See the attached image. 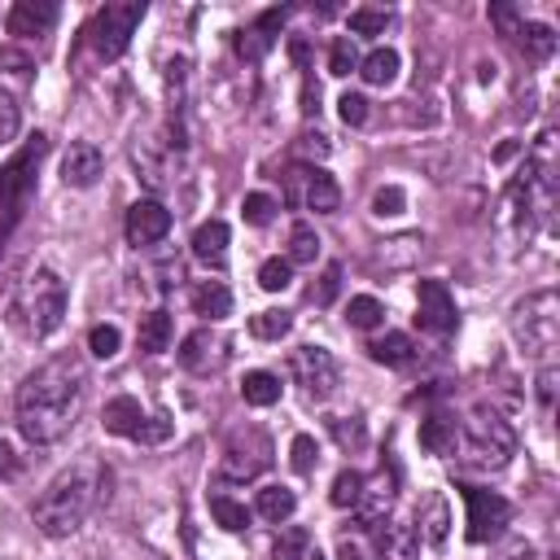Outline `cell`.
Listing matches in <instances>:
<instances>
[{
  "label": "cell",
  "instance_id": "obj_35",
  "mask_svg": "<svg viewBox=\"0 0 560 560\" xmlns=\"http://www.w3.org/2000/svg\"><path fill=\"white\" fill-rule=\"evenodd\" d=\"M328 429H332V438H337V446H341V451H359V446L368 442V429H363V420H359V416H332V420H328Z\"/></svg>",
  "mask_w": 560,
  "mask_h": 560
},
{
  "label": "cell",
  "instance_id": "obj_40",
  "mask_svg": "<svg viewBox=\"0 0 560 560\" xmlns=\"http://www.w3.org/2000/svg\"><path fill=\"white\" fill-rule=\"evenodd\" d=\"M289 464H293V472H315V464H319V446H315V438L311 433H298L293 438V446H289Z\"/></svg>",
  "mask_w": 560,
  "mask_h": 560
},
{
  "label": "cell",
  "instance_id": "obj_9",
  "mask_svg": "<svg viewBox=\"0 0 560 560\" xmlns=\"http://www.w3.org/2000/svg\"><path fill=\"white\" fill-rule=\"evenodd\" d=\"M289 372H293V381L302 385V394L311 402L332 398L337 385H341V368H337V359L324 346H298L293 359H289Z\"/></svg>",
  "mask_w": 560,
  "mask_h": 560
},
{
  "label": "cell",
  "instance_id": "obj_10",
  "mask_svg": "<svg viewBox=\"0 0 560 560\" xmlns=\"http://www.w3.org/2000/svg\"><path fill=\"white\" fill-rule=\"evenodd\" d=\"M267 464H271V442H267V433L254 429V424H245L241 433L228 438L223 459H219V472H223L228 481H254Z\"/></svg>",
  "mask_w": 560,
  "mask_h": 560
},
{
  "label": "cell",
  "instance_id": "obj_14",
  "mask_svg": "<svg viewBox=\"0 0 560 560\" xmlns=\"http://www.w3.org/2000/svg\"><path fill=\"white\" fill-rule=\"evenodd\" d=\"M228 363V341L214 332V328H197L179 341V368L192 372V376H210Z\"/></svg>",
  "mask_w": 560,
  "mask_h": 560
},
{
  "label": "cell",
  "instance_id": "obj_48",
  "mask_svg": "<svg viewBox=\"0 0 560 560\" xmlns=\"http://www.w3.org/2000/svg\"><path fill=\"white\" fill-rule=\"evenodd\" d=\"M0 70H9L13 79H31L35 61H31L26 52H18V48H0Z\"/></svg>",
  "mask_w": 560,
  "mask_h": 560
},
{
  "label": "cell",
  "instance_id": "obj_38",
  "mask_svg": "<svg viewBox=\"0 0 560 560\" xmlns=\"http://www.w3.org/2000/svg\"><path fill=\"white\" fill-rule=\"evenodd\" d=\"M306 547H311V534H306L302 525H289V529H280V538H276L271 556H276V560H302V556H306Z\"/></svg>",
  "mask_w": 560,
  "mask_h": 560
},
{
  "label": "cell",
  "instance_id": "obj_12",
  "mask_svg": "<svg viewBox=\"0 0 560 560\" xmlns=\"http://www.w3.org/2000/svg\"><path fill=\"white\" fill-rule=\"evenodd\" d=\"M289 201H302L315 214H337L341 188H337V179L324 166H302V171L289 175Z\"/></svg>",
  "mask_w": 560,
  "mask_h": 560
},
{
  "label": "cell",
  "instance_id": "obj_46",
  "mask_svg": "<svg viewBox=\"0 0 560 560\" xmlns=\"http://www.w3.org/2000/svg\"><path fill=\"white\" fill-rule=\"evenodd\" d=\"M337 114H341L346 127H363V122H368V96H359V92H341Z\"/></svg>",
  "mask_w": 560,
  "mask_h": 560
},
{
  "label": "cell",
  "instance_id": "obj_41",
  "mask_svg": "<svg viewBox=\"0 0 560 560\" xmlns=\"http://www.w3.org/2000/svg\"><path fill=\"white\" fill-rule=\"evenodd\" d=\"M385 26H389L385 9H354L350 13V39L354 35H385Z\"/></svg>",
  "mask_w": 560,
  "mask_h": 560
},
{
  "label": "cell",
  "instance_id": "obj_18",
  "mask_svg": "<svg viewBox=\"0 0 560 560\" xmlns=\"http://www.w3.org/2000/svg\"><path fill=\"white\" fill-rule=\"evenodd\" d=\"M280 26H284V9H267L249 31H236V57L241 61H262L271 52Z\"/></svg>",
  "mask_w": 560,
  "mask_h": 560
},
{
  "label": "cell",
  "instance_id": "obj_47",
  "mask_svg": "<svg viewBox=\"0 0 560 560\" xmlns=\"http://www.w3.org/2000/svg\"><path fill=\"white\" fill-rule=\"evenodd\" d=\"M337 293H341V267H337V262H328V267H324V276H319V284L311 289V302H315V306H328Z\"/></svg>",
  "mask_w": 560,
  "mask_h": 560
},
{
  "label": "cell",
  "instance_id": "obj_16",
  "mask_svg": "<svg viewBox=\"0 0 560 560\" xmlns=\"http://www.w3.org/2000/svg\"><path fill=\"white\" fill-rule=\"evenodd\" d=\"M166 232H171V210H166L162 201L144 197V201H136V206L127 210V241H131L136 249L158 245Z\"/></svg>",
  "mask_w": 560,
  "mask_h": 560
},
{
  "label": "cell",
  "instance_id": "obj_36",
  "mask_svg": "<svg viewBox=\"0 0 560 560\" xmlns=\"http://www.w3.org/2000/svg\"><path fill=\"white\" fill-rule=\"evenodd\" d=\"M359 494H363V472H354V468H341L337 477H332V508H354L359 503Z\"/></svg>",
  "mask_w": 560,
  "mask_h": 560
},
{
  "label": "cell",
  "instance_id": "obj_17",
  "mask_svg": "<svg viewBox=\"0 0 560 560\" xmlns=\"http://www.w3.org/2000/svg\"><path fill=\"white\" fill-rule=\"evenodd\" d=\"M368 534H372V547H376L381 560H416V551H420V534H416L411 521H389L385 516Z\"/></svg>",
  "mask_w": 560,
  "mask_h": 560
},
{
  "label": "cell",
  "instance_id": "obj_4",
  "mask_svg": "<svg viewBox=\"0 0 560 560\" xmlns=\"http://www.w3.org/2000/svg\"><path fill=\"white\" fill-rule=\"evenodd\" d=\"M512 455H516V429L490 402H477L468 411V429H464V459L481 472H494Z\"/></svg>",
  "mask_w": 560,
  "mask_h": 560
},
{
  "label": "cell",
  "instance_id": "obj_8",
  "mask_svg": "<svg viewBox=\"0 0 560 560\" xmlns=\"http://www.w3.org/2000/svg\"><path fill=\"white\" fill-rule=\"evenodd\" d=\"M101 424H105V433H118V438H131V442H149V446L166 442L171 429H175L166 416H144L140 398H131V394L109 398L105 411H101Z\"/></svg>",
  "mask_w": 560,
  "mask_h": 560
},
{
  "label": "cell",
  "instance_id": "obj_3",
  "mask_svg": "<svg viewBox=\"0 0 560 560\" xmlns=\"http://www.w3.org/2000/svg\"><path fill=\"white\" fill-rule=\"evenodd\" d=\"M66 319V280L52 267H35L18 280L9 298V324L26 337H48Z\"/></svg>",
  "mask_w": 560,
  "mask_h": 560
},
{
  "label": "cell",
  "instance_id": "obj_23",
  "mask_svg": "<svg viewBox=\"0 0 560 560\" xmlns=\"http://www.w3.org/2000/svg\"><path fill=\"white\" fill-rule=\"evenodd\" d=\"M192 311H197L201 319H210V324L228 319V315H232V293H228V284H223V280H201V284L192 289Z\"/></svg>",
  "mask_w": 560,
  "mask_h": 560
},
{
  "label": "cell",
  "instance_id": "obj_45",
  "mask_svg": "<svg viewBox=\"0 0 560 560\" xmlns=\"http://www.w3.org/2000/svg\"><path fill=\"white\" fill-rule=\"evenodd\" d=\"M18 127H22V109H18L13 92H9V88H0V144H13Z\"/></svg>",
  "mask_w": 560,
  "mask_h": 560
},
{
  "label": "cell",
  "instance_id": "obj_15",
  "mask_svg": "<svg viewBox=\"0 0 560 560\" xmlns=\"http://www.w3.org/2000/svg\"><path fill=\"white\" fill-rule=\"evenodd\" d=\"M394 494H398V477H394V468H385V464H381L372 481L363 477V494H359V503H354L359 525H363V529L381 525V521L389 516V508H394Z\"/></svg>",
  "mask_w": 560,
  "mask_h": 560
},
{
  "label": "cell",
  "instance_id": "obj_1",
  "mask_svg": "<svg viewBox=\"0 0 560 560\" xmlns=\"http://www.w3.org/2000/svg\"><path fill=\"white\" fill-rule=\"evenodd\" d=\"M88 398V368L79 354H52L18 385V429L31 446L61 442Z\"/></svg>",
  "mask_w": 560,
  "mask_h": 560
},
{
  "label": "cell",
  "instance_id": "obj_19",
  "mask_svg": "<svg viewBox=\"0 0 560 560\" xmlns=\"http://www.w3.org/2000/svg\"><path fill=\"white\" fill-rule=\"evenodd\" d=\"M101 149L92 144V140H74L66 153H61V179L70 184V188H88V184H96V175H101Z\"/></svg>",
  "mask_w": 560,
  "mask_h": 560
},
{
  "label": "cell",
  "instance_id": "obj_21",
  "mask_svg": "<svg viewBox=\"0 0 560 560\" xmlns=\"http://www.w3.org/2000/svg\"><path fill=\"white\" fill-rule=\"evenodd\" d=\"M420 446L429 455H455L459 451V420L446 411H433L420 420Z\"/></svg>",
  "mask_w": 560,
  "mask_h": 560
},
{
  "label": "cell",
  "instance_id": "obj_11",
  "mask_svg": "<svg viewBox=\"0 0 560 560\" xmlns=\"http://www.w3.org/2000/svg\"><path fill=\"white\" fill-rule=\"evenodd\" d=\"M464 503H468V542H494L508 525H512V503L494 490H481V486H459Z\"/></svg>",
  "mask_w": 560,
  "mask_h": 560
},
{
  "label": "cell",
  "instance_id": "obj_7",
  "mask_svg": "<svg viewBox=\"0 0 560 560\" xmlns=\"http://www.w3.org/2000/svg\"><path fill=\"white\" fill-rule=\"evenodd\" d=\"M140 18H144V4H140V0H127V4H105V9H96L92 26H88L92 52H96L101 61H114V57H122V52H127V44H131V35H136V26H140Z\"/></svg>",
  "mask_w": 560,
  "mask_h": 560
},
{
  "label": "cell",
  "instance_id": "obj_13",
  "mask_svg": "<svg viewBox=\"0 0 560 560\" xmlns=\"http://www.w3.org/2000/svg\"><path fill=\"white\" fill-rule=\"evenodd\" d=\"M455 298H451V289L442 284V280H420V289H416V324L424 328V332H438V337H446V332H455Z\"/></svg>",
  "mask_w": 560,
  "mask_h": 560
},
{
  "label": "cell",
  "instance_id": "obj_32",
  "mask_svg": "<svg viewBox=\"0 0 560 560\" xmlns=\"http://www.w3.org/2000/svg\"><path fill=\"white\" fill-rule=\"evenodd\" d=\"M210 512H214V521H219L228 534H241V529L249 525V508L236 503V499H228V494H210Z\"/></svg>",
  "mask_w": 560,
  "mask_h": 560
},
{
  "label": "cell",
  "instance_id": "obj_20",
  "mask_svg": "<svg viewBox=\"0 0 560 560\" xmlns=\"http://www.w3.org/2000/svg\"><path fill=\"white\" fill-rule=\"evenodd\" d=\"M52 22H57V4H48V0H18L9 9V35H18V39L48 35Z\"/></svg>",
  "mask_w": 560,
  "mask_h": 560
},
{
  "label": "cell",
  "instance_id": "obj_34",
  "mask_svg": "<svg viewBox=\"0 0 560 560\" xmlns=\"http://www.w3.org/2000/svg\"><path fill=\"white\" fill-rule=\"evenodd\" d=\"M289 328H293V315H289V311H258V315L249 319V332H254L258 341H280Z\"/></svg>",
  "mask_w": 560,
  "mask_h": 560
},
{
  "label": "cell",
  "instance_id": "obj_26",
  "mask_svg": "<svg viewBox=\"0 0 560 560\" xmlns=\"http://www.w3.org/2000/svg\"><path fill=\"white\" fill-rule=\"evenodd\" d=\"M293 508H298V494H293L289 486H262V490H258V503H254V512H258L262 521H271V525L289 521Z\"/></svg>",
  "mask_w": 560,
  "mask_h": 560
},
{
  "label": "cell",
  "instance_id": "obj_39",
  "mask_svg": "<svg viewBox=\"0 0 560 560\" xmlns=\"http://www.w3.org/2000/svg\"><path fill=\"white\" fill-rule=\"evenodd\" d=\"M289 280H293V262H289V258H267V262L258 267V284H262L267 293L289 289Z\"/></svg>",
  "mask_w": 560,
  "mask_h": 560
},
{
  "label": "cell",
  "instance_id": "obj_24",
  "mask_svg": "<svg viewBox=\"0 0 560 560\" xmlns=\"http://www.w3.org/2000/svg\"><path fill=\"white\" fill-rule=\"evenodd\" d=\"M398 52L394 48H372L363 61H359V74H363V83H372V88H389L394 79H398Z\"/></svg>",
  "mask_w": 560,
  "mask_h": 560
},
{
  "label": "cell",
  "instance_id": "obj_50",
  "mask_svg": "<svg viewBox=\"0 0 560 560\" xmlns=\"http://www.w3.org/2000/svg\"><path fill=\"white\" fill-rule=\"evenodd\" d=\"M490 22H494L503 35H516V26H521V18H516L512 4H490Z\"/></svg>",
  "mask_w": 560,
  "mask_h": 560
},
{
  "label": "cell",
  "instance_id": "obj_27",
  "mask_svg": "<svg viewBox=\"0 0 560 560\" xmlns=\"http://www.w3.org/2000/svg\"><path fill=\"white\" fill-rule=\"evenodd\" d=\"M136 341H140L144 354H162V350L171 346V315H166V311H149V315H140Z\"/></svg>",
  "mask_w": 560,
  "mask_h": 560
},
{
  "label": "cell",
  "instance_id": "obj_29",
  "mask_svg": "<svg viewBox=\"0 0 560 560\" xmlns=\"http://www.w3.org/2000/svg\"><path fill=\"white\" fill-rule=\"evenodd\" d=\"M241 398H245L249 407H271V402H280V376H276V372H245Z\"/></svg>",
  "mask_w": 560,
  "mask_h": 560
},
{
  "label": "cell",
  "instance_id": "obj_5",
  "mask_svg": "<svg viewBox=\"0 0 560 560\" xmlns=\"http://www.w3.org/2000/svg\"><path fill=\"white\" fill-rule=\"evenodd\" d=\"M512 337L529 359H547L560 341V298L556 289H538L512 306Z\"/></svg>",
  "mask_w": 560,
  "mask_h": 560
},
{
  "label": "cell",
  "instance_id": "obj_52",
  "mask_svg": "<svg viewBox=\"0 0 560 560\" xmlns=\"http://www.w3.org/2000/svg\"><path fill=\"white\" fill-rule=\"evenodd\" d=\"M13 472H18V455L9 442H0V477H13Z\"/></svg>",
  "mask_w": 560,
  "mask_h": 560
},
{
  "label": "cell",
  "instance_id": "obj_44",
  "mask_svg": "<svg viewBox=\"0 0 560 560\" xmlns=\"http://www.w3.org/2000/svg\"><path fill=\"white\" fill-rule=\"evenodd\" d=\"M402 206H407V197H402L398 184H385V188L372 192V214L376 219H394V214H402Z\"/></svg>",
  "mask_w": 560,
  "mask_h": 560
},
{
  "label": "cell",
  "instance_id": "obj_30",
  "mask_svg": "<svg viewBox=\"0 0 560 560\" xmlns=\"http://www.w3.org/2000/svg\"><path fill=\"white\" fill-rule=\"evenodd\" d=\"M346 324H350V328H359V332H372V328H381V324H385V306H381L376 298L359 293V298H350V306H346Z\"/></svg>",
  "mask_w": 560,
  "mask_h": 560
},
{
  "label": "cell",
  "instance_id": "obj_6",
  "mask_svg": "<svg viewBox=\"0 0 560 560\" xmlns=\"http://www.w3.org/2000/svg\"><path fill=\"white\" fill-rule=\"evenodd\" d=\"M48 153V136H31L4 166H0V245L9 241V232H13V223L22 219V210H26V201H31V192H35V166H39V158Z\"/></svg>",
  "mask_w": 560,
  "mask_h": 560
},
{
  "label": "cell",
  "instance_id": "obj_54",
  "mask_svg": "<svg viewBox=\"0 0 560 560\" xmlns=\"http://www.w3.org/2000/svg\"><path fill=\"white\" fill-rule=\"evenodd\" d=\"M306 560H324V556H319V551H315V556H306Z\"/></svg>",
  "mask_w": 560,
  "mask_h": 560
},
{
  "label": "cell",
  "instance_id": "obj_25",
  "mask_svg": "<svg viewBox=\"0 0 560 560\" xmlns=\"http://www.w3.org/2000/svg\"><path fill=\"white\" fill-rule=\"evenodd\" d=\"M368 354H372L376 363H385V368H407V363L416 359V346H411L407 332H385V337H376V341L368 346Z\"/></svg>",
  "mask_w": 560,
  "mask_h": 560
},
{
  "label": "cell",
  "instance_id": "obj_33",
  "mask_svg": "<svg viewBox=\"0 0 560 560\" xmlns=\"http://www.w3.org/2000/svg\"><path fill=\"white\" fill-rule=\"evenodd\" d=\"M319 258V236L311 223H293L289 228V262H315Z\"/></svg>",
  "mask_w": 560,
  "mask_h": 560
},
{
  "label": "cell",
  "instance_id": "obj_42",
  "mask_svg": "<svg viewBox=\"0 0 560 560\" xmlns=\"http://www.w3.org/2000/svg\"><path fill=\"white\" fill-rule=\"evenodd\" d=\"M276 197H267V192H249L245 201H241V214H245V223H254V228H262V223H271L276 219Z\"/></svg>",
  "mask_w": 560,
  "mask_h": 560
},
{
  "label": "cell",
  "instance_id": "obj_49",
  "mask_svg": "<svg viewBox=\"0 0 560 560\" xmlns=\"http://www.w3.org/2000/svg\"><path fill=\"white\" fill-rule=\"evenodd\" d=\"M328 149H332V144H328L324 131H302V136H298V153H306V158H311V153H315V158H328Z\"/></svg>",
  "mask_w": 560,
  "mask_h": 560
},
{
  "label": "cell",
  "instance_id": "obj_43",
  "mask_svg": "<svg viewBox=\"0 0 560 560\" xmlns=\"http://www.w3.org/2000/svg\"><path fill=\"white\" fill-rule=\"evenodd\" d=\"M118 346H122V332H118L114 324H96V328L88 332V350H92L96 359H114Z\"/></svg>",
  "mask_w": 560,
  "mask_h": 560
},
{
  "label": "cell",
  "instance_id": "obj_53",
  "mask_svg": "<svg viewBox=\"0 0 560 560\" xmlns=\"http://www.w3.org/2000/svg\"><path fill=\"white\" fill-rule=\"evenodd\" d=\"M337 560H363V556H359V551H354L350 542H341V551H337Z\"/></svg>",
  "mask_w": 560,
  "mask_h": 560
},
{
  "label": "cell",
  "instance_id": "obj_31",
  "mask_svg": "<svg viewBox=\"0 0 560 560\" xmlns=\"http://www.w3.org/2000/svg\"><path fill=\"white\" fill-rule=\"evenodd\" d=\"M446 525H451L446 499H442V494L424 499V516H420V529H424V538H429L433 547H442V542H446Z\"/></svg>",
  "mask_w": 560,
  "mask_h": 560
},
{
  "label": "cell",
  "instance_id": "obj_2",
  "mask_svg": "<svg viewBox=\"0 0 560 560\" xmlns=\"http://www.w3.org/2000/svg\"><path fill=\"white\" fill-rule=\"evenodd\" d=\"M105 486H109V472H105V464L92 459V455H88V459H74L70 468H61V472L44 486V494L35 499V508H31L39 534H48V538H70V534L92 516V508L105 499Z\"/></svg>",
  "mask_w": 560,
  "mask_h": 560
},
{
  "label": "cell",
  "instance_id": "obj_22",
  "mask_svg": "<svg viewBox=\"0 0 560 560\" xmlns=\"http://www.w3.org/2000/svg\"><path fill=\"white\" fill-rule=\"evenodd\" d=\"M228 241H232L228 223L223 219H210V223H201L192 232V258H201L206 267H223L228 262Z\"/></svg>",
  "mask_w": 560,
  "mask_h": 560
},
{
  "label": "cell",
  "instance_id": "obj_28",
  "mask_svg": "<svg viewBox=\"0 0 560 560\" xmlns=\"http://www.w3.org/2000/svg\"><path fill=\"white\" fill-rule=\"evenodd\" d=\"M516 44H521V52H525L529 61H547V57L556 52V35H551V26H542V22H521V26H516Z\"/></svg>",
  "mask_w": 560,
  "mask_h": 560
},
{
  "label": "cell",
  "instance_id": "obj_37",
  "mask_svg": "<svg viewBox=\"0 0 560 560\" xmlns=\"http://www.w3.org/2000/svg\"><path fill=\"white\" fill-rule=\"evenodd\" d=\"M328 70H332L337 79H346L350 70H359V48H354L350 35H337V39H332V48H328Z\"/></svg>",
  "mask_w": 560,
  "mask_h": 560
},
{
  "label": "cell",
  "instance_id": "obj_51",
  "mask_svg": "<svg viewBox=\"0 0 560 560\" xmlns=\"http://www.w3.org/2000/svg\"><path fill=\"white\" fill-rule=\"evenodd\" d=\"M551 398H556V368L547 363V368L538 372V402H542V407H551Z\"/></svg>",
  "mask_w": 560,
  "mask_h": 560
}]
</instances>
